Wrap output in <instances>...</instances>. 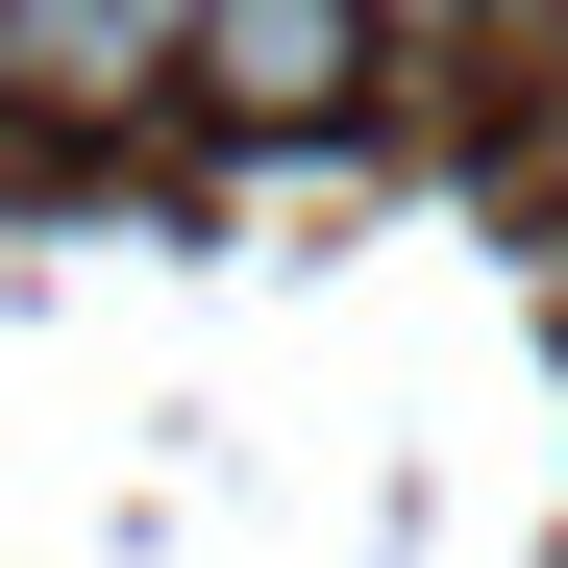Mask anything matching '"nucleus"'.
Wrapping results in <instances>:
<instances>
[{
    "label": "nucleus",
    "instance_id": "1",
    "mask_svg": "<svg viewBox=\"0 0 568 568\" xmlns=\"http://www.w3.org/2000/svg\"><path fill=\"white\" fill-rule=\"evenodd\" d=\"M149 74H199V0H0V100L26 124H124Z\"/></svg>",
    "mask_w": 568,
    "mask_h": 568
},
{
    "label": "nucleus",
    "instance_id": "3",
    "mask_svg": "<svg viewBox=\"0 0 568 568\" xmlns=\"http://www.w3.org/2000/svg\"><path fill=\"white\" fill-rule=\"evenodd\" d=\"M371 26H396V50H445V26H469V0H371Z\"/></svg>",
    "mask_w": 568,
    "mask_h": 568
},
{
    "label": "nucleus",
    "instance_id": "2",
    "mask_svg": "<svg viewBox=\"0 0 568 568\" xmlns=\"http://www.w3.org/2000/svg\"><path fill=\"white\" fill-rule=\"evenodd\" d=\"M371 50H396L371 0H199V100H223V124H346Z\"/></svg>",
    "mask_w": 568,
    "mask_h": 568
}]
</instances>
